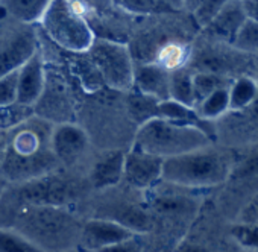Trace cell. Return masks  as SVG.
Masks as SVG:
<instances>
[{"mask_svg":"<svg viewBox=\"0 0 258 252\" xmlns=\"http://www.w3.org/2000/svg\"><path fill=\"white\" fill-rule=\"evenodd\" d=\"M53 124L32 115L8 131V146L0 175L8 182L20 185L43 178L61 167L50 148Z\"/></svg>","mask_w":258,"mask_h":252,"instance_id":"obj_1","label":"cell"},{"mask_svg":"<svg viewBox=\"0 0 258 252\" xmlns=\"http://www.w3.org/2000/svg\"><path fill=\"white\" fill-rule=\"evenodd\" d=\"M235 161L226 151L214 149L211 145L163 161L161 181L187 188L202 190L226 184Z\"/></svg>","mask_w":258,"mask_h":252,"instance_id":"obj_2","label":"cell"},{"mask_svg":"<svg viewBox=\"0 0 258 252\" xmlns=\"http://www.w3.org/2000/svg\"><path fill=\"white\" fill-rule=\"evenodd\" d=\"M13 228L44 252H64L76 249L73 240L79 244V220L62 207L29 205L20 210Z\"/></svg>","mask_w":258,"mask_h":252,"instance_id":"obj_3","label":"cell"},{"mask_svg":"<svg viewBox=\"0 0 258 252\" xmlns=\"http://www.w3.org/2000/svg\"><path fill=\"white\" fill-rule=\"evenodd\" d=\"M210 145L211 137L202 130L157 117L139 126L133 148L166 160Z\"/></svg>","mask_w":258,"mask_h":252,"instance_id":"obj_4","label":"cell"},{"mask_svg":"<svg viewBox=\"0 0 258 252\" xmlns=\"http://www.w3.org/2000/svg\"><path fill=\"white\" fill-rule=\"evenodd\" d=\"M88 14L82 0H52L38 25L58 47L70 53H85L96 38Z\"/></svg>","mask_w":258,"mask_h":252,"instance_id":"obj_5","label":"cell"},{"mask_svg":"<svg viewBox=\"0 0 258 252\" xmlns=\"http://www.w3.org/2000/svg\"><path fill=\"white\" fill-rule=\"evenodd\" d=\"M85 53L106 87L120 93L133 90L134 59L126 43L96 37Z\"/></svg>","mask_w":258,"mask_h":252,"instance_id":"obj_6","label":"cell"},{"mask_svg":"<svg viewBox=\"0 0 258 252\" xmlns=\"http://www.w3.org/2000/svg\"><path fill=\"white\" fill-rule=\"evenodd\" d=\"M61 170L62 169L17 185L19 195L25 204L66 208L73 199H76L82 193L79 181L62 175Z\"/></svg>","mask_w":258,"mask_h":252,"instance_id":"obj_7","label":"cell"},{"mask_svg":"<svg viewBox=\"0 0 258 252\" xmlns=\"http://www.w3.org/2000/svg\"><path fill=\"white\" fill-rule=\"evenodd\" d=\"M40 47L35 25L14 22L0 35V78L19 70Z\"/></svg>","mask_w":258,"mask_h":252,"instance_id":"obj_8","label":"cell"},{"mask_svg":"<svg viewBox=\"0 0 258 252\" xmlns=\"http://www.w3.org/2000/svg\"><path fill=\"white\" fill-rule=\"evenodd\" d=\"M34 114L52 124L72 121V117L75 115V103L70 87L59 73H49L46 70L44 88L34 105Z\"/></svg>","mask_w":258,"mask_h":252,"instance_id":"obj_9","label":"cell"},{"mask_svg":"<svg viewBox=\"0 0 258 252\" xmlns=\"http://www.w3.org/2000/svg\"><path fill=\"white\" fill-rule=\"evenodd\" d=\"M229 223L225 229H222L219 223L196 226L199 229H196V232H188L178 243L175 252H250L231 234Z\"/></svg>","mask_w":258,"mask_h":252,"instance_id":"obj_10","label":"cell"},{"mask_svg":"<svg viewBox=\"0 0 258 252\" xmlns=\"http://www.w3.org/2000/svg\"><path fill=\"white\" fill-rule=\"evenodd\" d=\"M137 235L133 229H129L114 220L93 217L82 223L79 235V249L102 252L115 244L124 243Z\"/></svg>","mask_w":258,"mask_h":252,"instance_id":"obj_11","label":"cell"},{"mask_svg":"<svg viewBox=\"0 0 258 252\" xmlns=\"http://www.w3.org/2000/svg\"><path fill=\"white\" fill-rule=\"evenodd\" d=\"M90 146L88 134L81 126L70 123L53 124L50 136V148L61 167H73L87 154Z\"/></svg>","mask_w":258,"mask_h":252,"instance_id":"obj_12","label":"cell"},{"mask_svg":"<svg viewBox=\"0 0 258 252\" xmlns=\"http://www.w3.org/2000/svg\"><path fill=\"white\" fill-rule=\"evenodd\" d=\"M163 161V158L133 148L124 152L123 181L140 192L152 190L161 181Z\"/></svg>","mask_w":258,"mask_h":252,"instance_id":"obj_13","label":"cell"},{"mask_svg":"<svg viewBox=\"0 0 258 252\" xmlns=\"http://www.w3.org/2000/svg\"><path fill=\"white\" fill-rule=\"evenodd\" d=\"M46 81V62L41 46L17 70V103L32 106L40 99Z\"/></svg>","mask_w":258,"mask_h":252,"instance_id":"obj_14","label":"cell"},{"mask_svg":"<svg viewBox=\"0 0 258 252\" xmlns=\"http://www.w3.org/2000/svg\"><path fill=\"white\" fill-rule=\"evenodd\" d=\"M170 72L155 62L134 61V87L133 90L154 97L157 100L169 99Z\"/></svg>","mask_w":258,"mask_h":252,"instance_id":"obj_15","label":"cell"},{"mask_svg":"<svg viewBox=\"0 0 258 252\" xmlns=\"http://www.w3.org/2000/svg\"><path fill=\"white\" fill-rule=\"evenodd\" d=\"M246 16L240 0H228L213 17V20L204 28L210 38L231 44L235 32L244 23Z\"/></svg>","mask_w":258,"mask_h":252,"instance_id":"obj_16","label":"cell"},{"mask_svg":"<svg viewBox=\"0 0 258 252\" xmlns=\"http://www.w3.org/2000/svg\"><path fill=\"white\" fill-rule=\"evenodd\" d=\"M123 151H109L99 157L90 169L88 181L91 187L99 192L115 187L120 181H123Z\"/></svg>","mask_w":258,"mask_h":252,"instance_id":"obj_17","label":"cell"},{"mask_svg":"<svg viewBox=\"0 0 258 252\" xmlns=\"http://www.w3.org/2000/svg\"><path fill=\"white\" fill-rule=\"evenodd\" d=\"M158 117L175 121V123H179V124L195 126V128L202 130L208 137H213V134H214V123L213 121L202 120L195 108L182 105V103L175 102L172 99L160 102V105H158Z\"/></svg>","mask_w":258,"mask_h":252,"instance_id":"obj_18","label":"cell"},{"mask_svg":"<svg viewBox=\"0 0 258 252\" xmlns=\"http://www.w3.org/2000/svg\"><path fill=\"white\" fill-rule=\"evenodd\" d=\"M52 0H0V11L23 25H38Z\"/></svg>","mask_w":258,"mask_h":252,"instance_id":"obj_19","label":"cell"},{"mask_svg":"<svg viewBox=\"0 0 258 252\" xmlns=\"http://www.w3.org/2000/svg\"><path fill=\"white\" fill-rule=\"evenodd\" d=\"M190 50L191 49L185 43L176 40H167L157 47L151 62L161 66L167 72H173L187 66L190 58Z\"/></svg>","mask_w":258,"mask_h":252,"instance_id":"obj_20","label":"cell"},{"mask_svg":"<svg viewBox=\"0 0 258 252\" xmlns=\"http://www.w3.org/2000/svg\"><path fill=\"white\" fill-rule=\"evenodd\" d=\"M258 96V82L249 76H240L229 85V111L241 112Z\"/></svg>","mask_w":258,"mask_h":252,"instance_id":"obj_21","label":"cell"},{"mask_svg":"<svg viewBox=\"0 0 258 252\" xmlns=\"http://www.w3.org/2000/svg\"><path fill=\"white\" fill-rule=\"evenodd\" d=\"M169 99L182 105L195 108V91H193V72L188 67H181L170 72L169 82Z\"/></svg>","mask_w":258,"mask_h":252,"instance_id":"obj_22","label":"cell"},{"mask_svg":"<svg viewBox=\"0 0 258 252\" xmlns=\"http://www.w3.org/2000/svg\"><path fill=\"white\" fill-rule=\"evenodd\" d=\"M199 117L205 121H214L223 118L229 112V87L219 88L195 106Z\"/></svg>","mask_w":258,"mask_h":252,"instance_id":"obj_23","label":"cell"},{"mask_svg":"<svg viewBox=\"0 0 258 252\" xmlns=\"http://www.w3.org/2000/svg\"><path fill=\"white\" fill-rule=\"evenodd\" d=\"M126 105H127L129 114H131V117L139 123V126H142L146 121L158 117L160 100H157L154 97H149V96H145V94H142V93H139L136 90L129 91Z\"/></svg>","mask_w":258,"mask_h":252,"instance_id":"obj_24","label":"cell"},{"mask_svg":"<svg viewBox=\"0 0 258 252\" xmlns=\"http://www.w3.org/2000/svg\"><path fill=\"white\" fill-rule=\"evenodd\" d=\"M232 81L226 76L214 75V73H204V72H193V91H195V106L204 100L207 96L214 93L219 88H228Z\"/></svg>","mask_w":258,"mask_h":252,"instance_id":"obj_25","label":"cell"},{"mask_svg":"<svg viewBox=\"0 0 258 252\" xmlns=\"http://www.w3.org/2000/svg\"><path fill=\"white\" fill-rule=\"evenodd\" d=\"M0 252H44L13 228H0Z\"/></svg>","mask_w":258,"mask_h":252,"instance_id":"obj_26","label":"cell"},{"mask_svg":"<svg viewBox=\"0 0 258 252\" xmlns=\"http://www.w3.org/2000/svg\"><path fill=\"white\" fill-rule=\"evenodd\" d=\"M32 115H35L32 106L20 105L17 102L13 105L0 106V131L8 133L28 118H31Z\"/></svg>","mask_w":258,"mask_h":252,"instance_id":"obj_27","label":"cell"},{"mask_svg":"<svg viewBox=\"0 0 258 252\" xmlns=\"http://www.w3.org/2000/svg\"><path fill=\"white\" fill-rule=\"evenodd\" d=\"M231 46L238 52L258 53V23L246 19L244 23L235 32Z\"/></svg>","mask_w":258,"mask_h":252,"instance_id":"obj_28","label":"cell"},{"mask_svg":"<svg viewBox=\"0 0 258 252\" xmlns=\"http://www.w3.org/2000/svg\"><path fill=\"white\" fill-rule=\"evenodd\" d=\"M115 7L133 17H145L166 13L157 0H114Z\"/></svg>","mask_w":258,"mask_h":252,"instance_id":"obj_29","label":"cell"},{"mask_svg":"<svg viewBox=\"0 0 258 252\" xmlns=\"http://www.w3.org/2000/svg\"><path fill=\"white\" fill-rule=\"evenodd\" d=\"M17 102V70L0 78V106Z\"/></svg>","mask_w":258,"mask_h":252,"instance_id":"obj_30","label":"cell"},{"mask_svg":"<svg viewBox=\"0 0 258 252\" xmlns=\"http://www.w3.org/2000/svg\"><path fill=\"white\" fill-rule=\"evenodd\" d=\"M234 220L258 225V193L250 201H247V204L238 211V214L235 216Z\"/></svg>","mask_w":258,"mask_h":252,"instance_id":"obj_31","label":"cell"},{"mask_svg":"<svg viewBox=\"0 0 258 252\" xmlns=\"http://www.w3.org/2000/svg\"><path fill=\"white\" fill-rule=\"evenodd\" d=\"M247 20L258 23V0H240Z\"/></svg>","mask_w":258,"mask_h":252,"instance_id":"obj_32","label":"cell"},{"mask_svg":"<svg viewBox=\"0 0 258 252\" xmlns=\"http://www.w3.org/2000/svg\"><path fill=\"white\" fill-rule=\"evenodd\" d=\"M157 2L161 5V8H163L166 13L184 11V4H182V0H157Z\"/></svg>","mask_w":258,"mask_h":252,"instance_id":"obj_33","label":"cell"},{"mask_svg":"<svg viewBox=\"0 0 258 252\" xmlns=\"http://www.w3.org/2000/svg\"><path fill=\"white\" fill-rule=\"evenodd\" d=\"M7 146H8V133L0 131V166H2V163H4Z\"/></svg>","mask_w":258,"mask_h":252,"instance_id":"obj_34","label":"cell"},{"mask_svg":"<svg viewBox=\"0 0 258 252\" xmlns=\"http://www.w3.org/2000/svg\"><path fill=\"white\" fill-rule=\"evenodd\" d=\"M182 4H184V11L195 13L198 7L202 4V0H182Z\"/></svg>","mask_w":258,"mask_h":252,"instance_id":"obj_35","label":"cell"},{"mask_svg":"<svg viewBox=\"0 0 258 252\" xmlns=\"http://www.w3.org/2000/svg\"><path fill=\"white\" fill-rule=\"evenodd\" d=\"M8 185V182L2 178V175H0V195L4 193V190H5V187Z\"/></svg>","mask_w":258,"mask_h":252,"instance_id":"obj_36","label":"cell"},{"mask_svg":"<svg viewBox=\"0 0 258 252\" xmlns=\"http://www.w3.org/2000/svg\"><path fill=\"white\" fill-rule=\"evenodd\" d=\"M78 252H94V250H85V249H78Z\"/></svg>","mask_w":258,"mask_h":252,"instance_id":"obj_37","label":"cell"},{"mask_svg":"<svg viewBox=\"0 0 258 252\" xmlns=\"http://www.w3.org/2000/svg\"><path fill=\"white\" fill-rule=\"evenodd\" d=\"M64 252H78V249H70V250H64Z\"/></svg>","mask_w":258,"mask_h":252,"instance_id":"obj_38","label":"cell"}]
</instances>
